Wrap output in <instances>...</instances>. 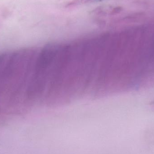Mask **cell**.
Segmentation results:
<instances>
[{"mask_svg": "<svg viewBox=\"0 0 154 154\" xmlns=\"http://www.w3.org/2000/svg\"><path fill=\"white\" fill-rule=\"evenodd\" d=\"M89 1H90L92 2H100L104 1V0H89Z\"/></svg>", "mask_w": 154, "mask_h": 154, "instance_id": "cell-1", "label": "cell"}]
</instances>
